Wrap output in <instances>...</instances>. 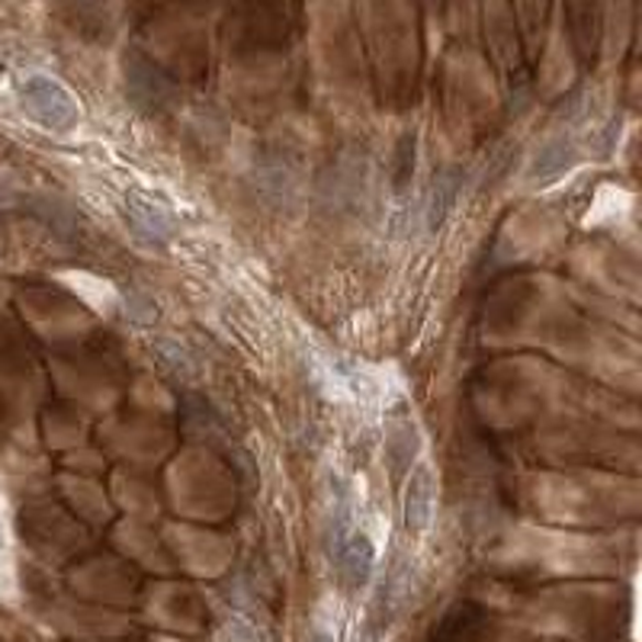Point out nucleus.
<instances>
[{
    "instance_id": "f257e3e1",
    "label": "nucleus",
    "mask_w": 642,
    "mask_h": 642,
    "mask_svg": "<svg viewBox=\"0 0 642 642\" xmlns=\"http://www.w3.org/2000/svg\"><path fill=\"white\" fill-rule=\"evenodd\" d=\"M321 197L328 209L357 212L366 193V160L363 155H337L321 177Z\"/></svg>"
},
{
    "instance_id": "f03ea898",
    "label": "nucleus",
    "mask_w": 642,
    "mask_h": 642,
    "mask_svg": "<svg viewBox=\"0 0 642 642\" xmlns=\"http://www.w3.org/2000/svg\"><path fill=\"white\" fill-rule=\"evenodd\" d=\"M30 113L45 125V129H71L78 122V110L75 103L68 100L65 90H58L52 80H30L26 93H23Z\"/></svg>"
},
{
    "instance_id": "7ed1b4c3",
    "label": "nucleus",
    "mask_w": 642,
    "mask_h": 642,
    "mask_svg": "<svg viewBox=\"0 0 642 642\" xmlns=\"http://www.w3.org/2000/svg\"><path fill=\"white\" fill-rule=\"evenodd\" d=\"M125 215H129L135 235L142 241H148V244H167V241L174 239L177 225H174V215L167 212V206L145 197V193H139V190H132L125 197Z\"/></svg>"
},
{
    "instance_id": "20e7f679",
    "label": "nucleus",
    "mask_w": 642,
    "mask_h": 642,
    "mask_svg": "<svg viewBox=\"0 0 642 642\" xmlns=\"http://www.w3.org/2000/svg\"><path fill=\"white\" fill-rule=\"evenodd\" d=\"M405 527L411 533H424L434 518V473L428 466H414L408 485H405V501H401Z\"/></svg>"
},
{
    "instance_id": "39448f33",
    "label": "nucleus",
    "mask_w": 642,
    "mask_h": 642,
    "mask_svg": "<svg viewBox=\"0 0 642 642\" xmlns=\"http://www.w3.org/2000/svg\"><path fill=\"white\" fill-rule=\"evenodd\" d=\"M421 453V434L408 414H392L389 431H386V463L392 469V479H401L411 473Z\"/></svg>"
},
{
    "instance_id": "423d86ee",
    "label": "nucleus",
    "mask_w": 642,
    "mask_h": 642,
    "mask_svg": "<svg viewBox=\"0 0 642 642\" xmlns=\"http://www.w3.org/2000/svg\"><path fill=\"white\" fill-rule=\"evenodd\" d=\"M351 533H354V495H351V485L334 479L331 505H328V521H324V546H328L331 560H337V553L344 550Z\"/></svg>"
},
{
    "instance_id": "0eeeda50",
    "label": "nucleus",
    "mask_w": 642,
    "mask_h": 642,
    "mask_svg": "<svg viewBox=\"0 0 642 642\" xmlns=\"http://www.w3.org/2000/svg\"><path fill=\"white\" fill-rule=\"evenodd\" d=\"M337 568H341V578L351 591H361L363 585L373 578V565H376V546L373 540L363 533V530H354L344 543V550L337 553Z\"/></svg>"
},
{
    "instance_id": "6e6552de",
    "label": "nucleus",
    "mask_w": 642,
    "mask_h": 642,
    "mask_svg": "<svg viewBox=\"0 0 642 642\" xmlns=\"http://www.w3.org/2000/svg\"><path fill=\"white\" fill-rule=\"evenodd\" d=\"M463 167H446L434 177V190H431V200H428V229L431 232H441L446 215L453 212V206L460 200V190H463Z\"/></svg>"
},
{
    "instance_id": "1a4fd4ad",
    "label": "nucleus",
    "mask_w": 642,
    "mask_h": 642,
    "mask_svg": "<svg viewBox=\"0 0 642 642\" xmlns=\"http://www.w3.org/2000/svg\"><path fill=\"white\" fill-rule=\"evenodd\" d=\"M575 160H578V155H575V145H572V142H565V139H556V142H550L546 148H540V152H536V158L530 160V167H527V180H533V184H550V180L562 177V174H565Z\"/></svg>"
},
{
    "instance_id": "9d476101",
    "label": "nucleus",
    "mask_w": 642,
    "mask_h": 642,
    "mask_svg": "<svg viewBox=\"0 0 642 642\" xmlns=\"http://www.w3.org/2000/svg\"><path fill=\"white\" fill-rule=\"evenodd\" d=\"M299 184H296V174L286 167V164H264L261 174H257V193L274 206H289L296 197Z\"/></svg>"
},
{
    "instance_id": "9b49d317",
    "label": "nucleus",
    "mask_w": 642,
    "mask_h": 642,
    "mask_svg": "<svg viewBox=\"0 0 642 642\" xmlns=\"http://www.w3.org/2000/svg\"><path fill=\"white\" fill-rule=\"evenodd\" d=\"M42 219H45V225L55 232V235H62V239H75L80 232V212L71 206V202L65 200H55V197H42Z\"/></svg>"
},
{
    "instance_id": "f8f14e48",
    "label": "nucleus",
    "mask_w": 642,
    "mask_h": 642,
    "mask_svg": "<svg viewBox=\"0 0 642 642\" xmlns=\"http://www.w3.org/2000/svg\"><path fill=\"white\" fill-rule=\"evenodd\" d=\"M155 354H158V361L174 373V376H180V379H193L197 376V361H193V354L180 344V341H174V337H158L155 341Z\"/></svg>"
},
{
    "instance_id": "ddd939ff",
    "label": "nucleus",
    "mask_w": 642,
    "mask_h": 642,
    "mask_svg": "<svg viewBox=\"0 0 642 642\" xmlns=\"http://www.w3.org/2000/svg\"><path fill=\"white\" fill-rule=\"evenodd\" d=\"M125 319L132 321V324H152V321L158 319V309H155V302L145 296V292H139V289H129L125 292Z\"/></svg>"
},
{
    "instance_id": "4468645a",
    "label": "nucleus",
    "mask_w": 642,
    "mask_h": 642,
    "mask_svg": "<svg viewBox=\"0 0 642 642\" xmlns=\"http://www.w3.org/2000/svg\"><path fill=\"white\" fill-rule=\"evenodd\" d=\"M225 642H261V637H257V630H254L251 623H244L239 617H232V620L225 623Z\"/></svg>"
},
{
    "instance_id": "2eb2a0df",
    "label": "nucleus",
    "mask_w": 642,
    "mask_h": 642,
    "mask_svg": "<svg viewBox=\"0 0 642 642\" xmlns=\"http://www.w3.org/2000/svg\"><path fill=\"white\" fill-rule=\"evenodd\" d=\"M405 148H408V139L401 142L399 155H396V167H399V174H396V193H401V190L408 187L411 170H414V152H411V155H405Z\"/></svg>"
},
{
    "instance_id": "dca6fc26",
    "label": "nucleus",
    "mask_w": 642,
    "mask_h": 642,
    "mask_svg": "<svg viewBox=\"0 0 642 642\" xmlns=\"http://www.w3.org/2000/svg\"><path fill=\"white\" fill-rule=\"evenodd\" d=\"M309 642H334V640H331L328 633H316V637H312V640H309Z\"/></svg>"
}]
</instances>
